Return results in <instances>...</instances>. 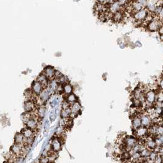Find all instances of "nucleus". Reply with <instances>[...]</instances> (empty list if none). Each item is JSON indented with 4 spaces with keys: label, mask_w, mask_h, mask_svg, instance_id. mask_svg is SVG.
<instances>
[{
    "label": "nucleus",
    "mask_w": 163,
    "mask_h": 163,
    "mask_svg": "<svg viewBox=\"0 0 163 163\" xmlns=\"http://www.w3.org/2000/svg\"><path fill=\"white\" fill-rule=\"evenodd\" d=\"M38 82H39L41 84H42L44 88H46L48 86L49 84V79L48 78L46 77L44 74H40L37 78V80Z\"/></svg>",
    "instance_id": "18"
},
{
    "label": "nucleus",
    "mask_w": 163,
    "mask_h": 163,
    "mask_svg": "<svg viewBox=\"0 0 163 163\" xmlns=\"http://www.w3.org/2000/svg\"><path fill=\"white\" fill-rule=\"evenodd\" d=\"M154 163H162V160L160 155H158L156 159L154 160Z\"/></svg>",
    "instance_id": "36"
},
{
    "label": "nucleus",
    "mask_w": 163,
    "mask_h": 163,
    "mask_svg": "<svg viewBox=\"0 0 163 163\" xmlns=\"http://www.w3.org/2000/svg\"><path fill=\"white\" fill-rule=\"evenodd\" d=\"M25 124L26 127L37 131L39 126V119L38 118H31L28 119Z\"/></svg>",
    "instance_id": "6"
},
{
    "label": "nucleus",
    "mask_w": 163,
    "mask_h": 163,
    "mask_svg": "<svg viewBox=\"0 0 163 163\" xmlns=\"http://www.w3.org/2000/svg\"><path fill=\"white\" fill-rule=\"evenodd\" d=\"M159 137V138L160 139V141L161 142V143H162V146L163 147V135H161V136H158Z\"/></svg>",
    "instance_id": "39"
},
{
    "label": "nucleus",
    "mask_w": 163,
    "mask_h": 163,
    "mask_svg": "<svg viewBox=\"0 0 163 163\" xmlns=\"http://www.w3.org/2000/svg\"><path fill=\"white\" fill-rule=\"evenodd\" d=\"M140 118L141 119V123L142 126H145L148 128L151 124H152V120L150 118V116L146 112H144L139 115Z\"/></svg>",
    "instance_id": "8"
},
{
    "label": "nucleus",
    "mask_w": 163,
    "mask_h": 163,
    "mask_svg": "<svg viewBox=\"0 0 163 163\" xmlns=\"http://www.w3.org/2000/svg\"><path fill=\"white\" fill-rule=\"evenodd\" d=\"M163 135V125L159 124L157 125L156 126V136H161Z\"/></svg>",
    "instance_id": "26"
},
{
    "label": "nucleus",
    "mask_w": 163,
    "mask_h": 163,
    "mask_svg": "<svg viewBox=\"0 0 163 163\" xmlns=\"http://www.w3.org/2000/svg\"><path fill=\"white\" fill-rule=\"evenodd\" d=\"M136 1L141 4L144 8H146V5L148 0H136Z\"/></svg>",
    "instance_id": "35"
},
{
    "label": "nucleus",
    "mask_w": 163,
    "mask_h": 163,
    "mask_svg": "<svg viewBox=\"0 0 163 163\" xmlns=\"http://www.w3.org/2000/svg\"><path fill=\"white\" fill-rule=\"evenodd\" d=\"M151 150H150L149 149L147 148H145L144 149H143L141 152V156L142 157V158H145V159H147L150 155V153H151Z\"/></svg>",
    "instance_id": "25"
},
{
    "label": "nucleus",
    "mask_w": 163,
    "mask_h": 163,
    "mask_svg": "<svg viewBox=\"0 0 163 163\" xmlns=\"http://www.w3.org/2000/svg\"><path fill=\"white\" fill-rule=\"evenodd\" d=\"M72 115V111L70 108H68L65 109H62L60 112V116L62 118L67 119L70 118Z\"/></svg>",
    "instance_id": "22"
},
{
    "label": "nucleus",
    "mask_w": 163,
    "mask_h": 163,
    "mask_svg": "<svg viewBox=\"0 0 163 163\" xmlns=\"http://www.w3.org/2000/svg\"><path fill=\"white\" fill-rule=\"evenodd\" d=\"M73 86L69 83L63 84V93L65 95L67 96L73 93Z\"/></svg>",
    "instance_id": "21"
},
{
    "label": "nucleus",
    "mask_w": 163,
    "mask_h": 163,
    "mask_svg": "<svg viewBox=\"0 0 163 163\" xmlns=\"http://www.w3.org/2000/svg\"><path fill=\"white\" fill-rule=\"evenodd\" d=\"M24 108L25 110V112L30 113L34 112V110H36L37 108L35 100H27L24 103Z\"/></svg>",
    "instance_id": "7"
},
{
    "label": "nucleus",
    "mask_w": 163,
    "mask_h": 163,
    "mask_svg": "<svg viewBox=\"0 0 163 163\" xmlns=\"http://www.w3.org/2000/svg\"><path fill=\"white\" fill-rule=\"evenodd\" d=\"M161 155V158H162V162H163V154H161V155Z\"/></svg>",
    "instance_id": "41"
},
{
    "label": "nucleus",
    "mask_w": 163,
    "mask_h": 163,
    "mask_svg": "<svg viewBox=\"0 0 163 163\" xmlns=\"http://www.w3.org/2000/svg\"><path fill=\"white\" fill-rule=\"evenodd\" d=\"M106 1L107 0H97V2L98 3H101V4H105Z\"/></svg>",
    "instance_id": "38"
},
{
    "label": "nucleus",
    "mask_w": 163,
    "mask_h": 163,
    "mask_svg": "<svg viewBox=\"0 0 163 163\" xmlns=\"http://www.w3.org/2000/svg\"><path fill=\"white\" fill-rule=\"evenodd\" d=\"M162 24H163L161 19L154 17V19L151 20L147 25V28L150 32H158Z\"/></svg>",
    "instance_id": "2"
},
{
    "label": "nucleus",
    "mask_w": 163,
    "mask_h": 163,
    "mask_svg": "<svg viewBox=\"0 0 163 163\" xmlns=\"http://www.w3.org/2000/svg\"><path fill=\"white\" fill-rule=\"evenodd\" d=\"M158 153H157L156 152H155V151H151L148 159L154 161V160L156 159V158L157 157V156H158Z\"/></svg>",
    "instance_id": "30"
},
{
    "label": "nucleus",
    "mask_w": 163,
    "mask_h": 163,
    "mask_svg": "<svg viewBox=\"0 0 163 163\" xmlns=\"http://www.w3.org/2000/svg\"><path fill=\"white\" fill-rule=\"evenodd\" d=\"M49 118V120L50 121V122H53V121H54L56 119V118H57V114L56 113L54 110H52V111L50 113Z\"/></svg>",
    "instance_id": "29"
},
{
    "label": "nucleus",
    "mask_w": 163,
    "mask_h": 163,
    "mask_svg": "<svg viewBox=\"0 0 163 163\" xmlns=\"http://www.w3.org/2000/svg\"><path fill=\"white\" fill-rule=\"evenodd\" d=\"M156 91L149 90L145 93V99H146V102L151 105H153L156 102Z\"/></svg>",
    "instance_id": "10"
},
{
    "label": "nucleus",
    "mask_w": 163,
    "mask_h": 163,
    "mask_svg": "<svg viewBox=\"0 0 163 163\" xmlns=\"http://www.w3.org/2000/svg\"><path fill=\"white\" fill-rule=\"evenodd\" d=\"M49 123H50V121L49 120H46L45 121V123H44V131H49Z\"/></svg>",
    "instance_id": "33"
},
{
    "label": "nucleus",
    "mask_w": 163,
    "mask_h": 163,
    "mask_svg": "<svg viewBox=\"0 0 163 163\" xmlns=\"http://www.w3.org/2000/svg\"><path fill=\"white\" fill-rule=\"evenodd\" d=\"M55 73L56 71L54 70V68H52L51 67H47L44 70L43 74L48 78L49 80H50V79H54L55 77Z\"/></svg>",
    "instance_id": "16"
},
{
    "label": "nucleus",
    "mask_w": 163,
    "mask_h": 163,
    "mask_svg": "<svg viewBox=\"0 0 163 163\" xmlns=\"http://www.w3.org/2000/svg\"><path fill=\"white\" fill-rule=\"evenodd\" d=\"M135 134L137 138H139L140 139L144 138L147 136L148 135V128L141 126L137 128V129L135 130Z\"/></svg>",
    "instance_id": "9"
},
{
    "label": "nucleus",
    "mask_w": 163,
    "mask_h": 163,
    "mask_svg": "<svg viewBox=\"0 0 163 163\" xmlns=\"http://www.w3.org/2000/svg\"><path fill=\"white\" fill-rule=\"evenodd\" d=\"M162 124L163 125V117H162Z\"/></svg>",
    "instance_id": "42"
},
{
    "label": "nucleus",
    "mask_w": 163,
    "mask_h": 163,
    "mask_svg": "<svg viewBox=\"0 0 163 163\" xmlns=\"http://www.w3.org/2000/svg\"><path fill=\"white\" fill-rule=\"evenodd\" d=\"M38 163H51L48 156H41L38 159Z\"/></svg>",
    "instance_id": "27"
},
{
    "label": "nucleus",
    "mask_w": 163,
    "mask_h": 163,
    "mask_svg": "<svg viewBox=\"0 0 163 163\" xmlns=\"http://www.w3.org/2000/svg\"><path fill=\"white\" fill-rule=\"evenodd\" d=\"M158 86H159V90L163 91V77H162L159 79V81L158 82Z\"/></svg>",
    "instance_id": "34"
},
{
    "label": "nucleus",
    "mask_w": 163,
    "mask_h": 163,
    "mask_svg": "<svg viewBox=\"0 0 163 163\" xmlns=\"http://www.w3.org/2000/svg\"><path fill=\"white\" fill-rule=\"evenodd\" d=\"M65 100L66 101H67L70 104L72 105V104L74 103V102L78 101V97L74 94H73V93H72V94H70L66 96Z\"/></svg>",
    "instance_id": "23"
},
{
    "label": "nucleus",
    "mask_w": 163,
    "mask_h": 163,
    "mask_svg": "<svg viewBox=\"0 0 163 163\" xmlns=\"http://www.w3.org/2000/svg\"><path fill=\"white\" fill-rule=\"evenodd\" d=\"M25 138L21 132H17L14 136V143L24 145Z\"/></svg>",
    "instance_id": "17"
},
{
    "label": "nucleus",
    "mask_w": 163,
    "mask_h": 163,
    "mask_svg": "<svg viewBox=\"0 0 163 163\" xmlns=\"http://www.w3.org/2000/svg\"><path fill=\"white\" fill-rule=\"evenodd\" d=\"M53 93H54V91L51 88H50L49 86H48L47 88H44L42 91V92L40 93V94L38 96L39 99L44 105L45 103H46L49 100L51 96L53 94Z\"/></svg>",
    "instance_id": "3"
},
{
    "label": "nucleus",
    "mask_w": 163,
    "mask_h": 163,
    "mask_svg": "<svg viewBox=\"0 0 163 163\" xmlns=\"http://www.w3.org/2000/svg\"><path fill=\"white\" fill-rule=\"evenodd\" d=\"M159 39L162 42H163V34H159Z\"/></svg>",
    "instance_id": "40"
},
{
    "label": "nucleus",
    "mask_w": 163,
    "mask_h": 163,
    "mask_svg": "<svg viewBox=\"0 0 163 163\" xmlns=\"http://www.w3.org/2000/svg\"><path fill=\"white\" fill-rule=\"evenodd\" d=\"M116 1L121 6L124 7L126 5H127L129 3V0H116Z\"/></svg>",
    "instance_id": "31"
},
{
    "label": "nucleus",
    "mask_w": 163,
    "mask_h": 163,
    "mask_svg": "<svg viewBox=\"0 0 163 163\" xmlns=\"http://www.w3.org/2000/svg\"><path fill=\"white\" fill-rule=\"evenodd\" d=\"M59 102V97L56 96L51 102V105L52 107H56Z\"/></svg>",
    "instance_id": "28"
},
{
    "label": "nucleus",
    "mask_w": 163,
    "mask_h": 163,
    "mask_svg": "<svg viewBox=\"0 0 163 163\" xmlns=\"http://www.w3.org/2000/svg\"><path fill=\"white\" fill-rule=\"evenodd\" d=\"M46 111V109L44 105H41L37 108L36 110L37 115L39 119H42L44 117Z\"/></svg>",
    "instance_id": "20"
},
{
    "label": "nucleus",
    "mask_w": 163,
    "mask_h": 163,
    "mask_svg": "<svg viewBox=\"0 0 163 163\" xmlns=\"http://www.w3.org/2000/svg\"><path fill=\"white\" fill-rule=\"evenodd\" d=\"M132 125L133 127V129H134V130L137 129V128L142 126L141 119V118H140L139 115L133 116L132 120Z\"/></svg>",
    "instance_id": "19"
},
{
    "label": "nucleus",
    "mask_w": 163,
    "mask_h": 163,
    "mask_svg": "<svg viewBox=\"0 0 163 163\" xmlns=\"http://www.w3.org/2000/svg\"><path fill=\"white\" fill-rule=\"evenodd\" d=\"M70 108H71V111H72V115L70 116V118H73L76 117V116L79 114L81 110V105L80 103L78 101H77L71 105Z\"/></svg>",
    "instance_id": "12"
},
{
    "label": "nucleus",
    "mask_w": 163,
    "mask_h": 163,
    "mask_svg": "<svg viewBox=\"0 0 163 163\" xmlns=\"http://www.w3.org/2000/svg\"><path fill=\"white\" fill-rule=\"evenodd\" d=\"M158 33L159 34H163V24L161 26V27L159 28V29L158 30Z\"/></svg>",
    "instance_id": "37"
},
{
    "label": "nucleus",
    "mask_w": 163,
    "mask_h": 163,
    "mask_svg": "<svg viewBox=\"0 0 163 163\" xmlns=\"http://www.w3.org/2000/svg\"><path fill=\"white\" fill-rule=\"evenodd\" d=\"M124 11L123 10H121L113 14L111 17V19L115 22H119L124 19Z\"/></svg>",
    "instance_id": "14"
},
{
    "label": "nucleus",
    "mask_w": 163,
    "mask_h": 163,
    "mask_svg": "<svg viewBox=\"0 0 163 163\" xmlns=\"http://www.w3.org/2000/svg\"><path fill=\"white\" fill-rule=\"evenodd\" d=\"M162 163H163V162H162Z\"/></svg>",
    "instance_id": "43"
},
{
    "label": "nucleus",
    "mask_w": 163,
    "mask_h": 163,
    "mask_svg": "<svg viewBox=\"0 0 163 163\" xmlns=\"http://www.w3.org/2000/svg\"><path fill=\"white\" fill-rule=\"evenodd\" d=\"M11 153L15 156H20L24 155V145L14 143L11 147Z\"/></svg>",
    "instance_id": "5"
},
{
    "label": "nucleus",
    "mask_w": 163,
    "mask_h": 163,
    "mask_svg": "<svg viewBox=\"0 0 163 163\" xmlns=\"http://www.w3.org/2000/svg\"><path fill=\"white\" fill-rule=\"evenodd\" d=\"M44 89V88H43L42 84H41L39 82H38V81H35L33 83V84L32 85V88H31L33 92L36 96H39L40 94V93L42 92V91Z\"/></svg>",
    "instance_id": "13"
},
{
    "label": "nucleus",
    "mask_w": 163,
    "mask_h": 163,
    "mask_svg": "<svg viewBox=\"0 0 163 163\" xmlns=\"http://www.w3.org/2000/svg\"><path fill=\"white\" fill-rule=\"evenodd\" d=\"M62 143L63 142L61 141V138L59 137H56L52 138L50 143L51 150L56 153L59 152L62 147Z\"/></svg>",
    "instance_id": "4"
},
{
    "label": "nucleus",
    "mask_w": 163,
    "mask_h": 163,
    "mask_svg": "<svg viewBox=\"0 0 163 163\" xmlns=\"http://www.w3.org/2000/svg\"><path fill=\"white\" fill-rule=\"evenodd\" d=\"M20 132L26 138L34 137V136H35V133H36L35 131L32 130L31 129H29V128H27V127H25V128H24V129H23Z\"/></svg>",
    "instance_id": "15"
},
{
    "label": "nucleus",
    "mask_w": 163,
    "mask_h": 163,
    "mask_svg": "<svg viewBox=\"0 0 163 163\" xmlns=\"http://www.w3.org/2000/svg\"><path fill=\"white\" fill-rule=\"evenodd\" d=\"M149 13V11L146 8H144L133 13L132 14V16L135 21L138 23H142V24L143 21L146 19Z\"/></svg>",
    "instance_id": "1"
},
{
    "label": "nucleus",
    "mask_w": 163,
    "mask_h": 163,
    "mask_svg": "<svg viewBox=\"0 0 163 163\" xmlns=\"http://www.w3.org/2000/svg\"><path fill=\"white\" fill-rule=\"evenodd\" d=\"M24 156H20L16 157L14 163H24Z\"/></svg>",
    "instance_id": "32"
},
{
    "label": "nucleus",
    "mask_w": 163,
    "mask_h": 163,
    "mask_svg": "<svg viewBox=\"0 0 163 163\" xmlns=\"http://www.w3.org/2000/svg\"><path fill=\"white\" fill-rule=\"evenodd\" d=\"M156 102L163 103V91L158 90L156 91Z\"/></svg>",
    "instance_id": "24"
},
{
    "label": "nucleus",
    "mask_w": 163,
    "mask_h": 163,
    "mask_svg": "<svg viewBox=\"0 0 163 163\" xmlns=\"http://www.w3.org/2000/svg\"><path fill=\"white\" fill-rule=\"evenodd\" d=\"M124 8V7L121 6L117 2L115 1L113 3L108 6L107 11H108V12L109 13V14L111 15H112L113 14H115L116 13L118 12V11H121Z\"/></svg>",
    "instance_id": "11"
}]
</instances>
